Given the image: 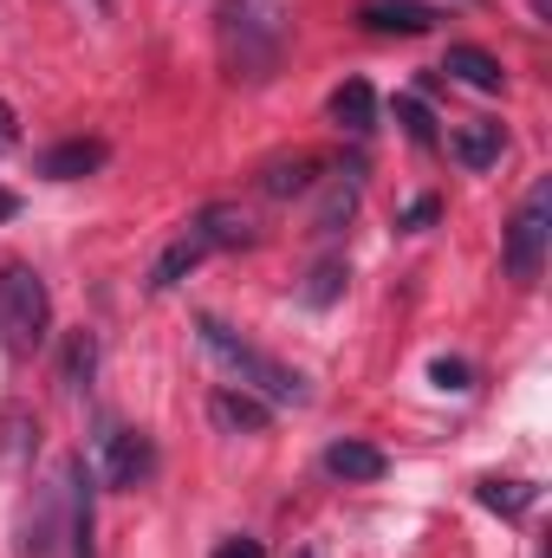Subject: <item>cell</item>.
<instances>
[{"label":"cell","instance_id":"8","mask_svg":"<svg viewBox=\"0 0 552 558\" xmlns=\"http://www.w3.org/2000/svg\"><path fill=\"white\" fill-rule=\"evenodd\" d=\"M105 143L98 137H72V143H52L46 156H39V175H52V182H79V175H92V169H105Z\"/></svg>","mask_w":552,"mask_h":558},{"label":"cell","instance_id":"24","mask_svg":"<svg viewBox=\"0 0 552 558\" xmlns=\"http://www.w3.org/2000/svg\"><path fill=\"white\" fill-rule=\"evenodd\" d=\"M429 221H435V202H429V195H422V202H416L410 215H404V228H429Z\"/></svg>","mask_w":552,"mask_h":558},{"label":"cell","instance_id":"25","mask_svg":"<svg viewBox=\"0 0 552 558\" xmlns=\"http://www.w3.org/2000/svg\"><path fill=\"white\" fill-rule=\"evenodd\" d=\"M7 149H13V111L0 105V156H7Z\"/></svg>","mask_w":552,"mask_h":558},{"label":"cell","instance_id":"6","mask_svg":"<svg viewBox=\"0 0 552 558\" xmlns=\"http://www.w3.org/2000/svg\"><path fill=\"white\" fill-rule=\"evenodd\" d=\"M358 20H364L371 33H404V39H416V33L435 26V7H422V0H364Z\"/></svg>","mask_w":552,"mask_h":558},{"label":"cell","instance_id":"18","mask_svg":"<svg viewBox=\"0 0 552 558\" xmlns=\"http://www.w3.org/2000/svg\"><path fill=\"white\" fill-rule=\"evenodd\" d=\"M475 494H481V507H494V513H507V520H520V513L540 500V487H527V481H481Z\"/></svg>","mask_w":552,"mask_h":558},{"label":"cell","instance_id":"2","mask_svg":"<svg viewBox=\"0 0 552 558\" xmlns=\"http://www.w3.org/2000/svg\"><path fill=\"white\" fill-rule=\"evenodd\" d=\"M221 52L235 78H267L279 59V20L267 0H228L221 7Z\"/></svg>","mask_w":552,"mask_h":558},{"label":"cell","instance_id":"21","mask_svg":"<svg viewBox=\"0 0 552 558\" xmlns=\"http://www.w3.org/2000/svg\"><path fill=\"white\" fill-rule=\"evenodd\" d=\"M397 124L410 131V143H422V149H435V118L416 105V98H397Z\"/></svg>","mask_w":552,"mask_h":558},{"label":"cell","instance_id":"16","mask_svg":"<svg viewBox=\"0 0 552 558\" xmlns=\"http://www.w3.org/2000/svg\"><path fill=\"white\" fill-rule=\"evenodd\" d=\"M195 234L208 241V254H215V247H248V241H254V228H248L241 208H202V215H195Z\"/></svg>","mask_w":552,"mask_h":558},{"label":"cell","instance_id":"7","mask_svg":"<svg viewBox=\"0 0 552 558\" xmlns=\"http://www.w3.org/2000/svg\"><path fill=\"white\" fill-rule=\"evenodd\" d=\"M208 416H215V428H228V435H261L274 422V410L254 390H215L208 397Z\"/></svg>","mask_w":552,"mask_h":558},{"label":"cell","instance_id":"3","mask_svg":"<svg viewBox=\"0 0 552 558\" xmlns=\"http://www.w3.org/2000/svg\"><path fill=\"white\" fill-rule=\"evenodd\" d=\"M46 325H52V292L33 267H0V338L13 357L39 351L46 344Z\"/></svg>","mask_w":552,"mask_h":558},{"label":"cell","instance_id":"11","mask_svg":"<svg viewBox=\"0 0 552 558\" xmlns=\"http://www.w3.org/2000/svg\"><path fill=\"white\" fill-rule=\"evenodd\" d=\"M92 468L85 461H72L65 468V500H72V526H65V539H72V558H98L92 553Z\"/></svg>","mask_w":552,"mask_h":558},{"label":"cell","instance_id":"12","mask_svg":"<svg viewBox=\"0 0 552 558\" xmlns=\"http://www.w3.org/2000/svg\"><path fill=\"white\" fill-rule=\"evenodd\" d=\"M358 162H345L338 175H332V189H325V202H319V215H312V234H338L351 215H358Z\"/></svg>","mask_w":552,"mask_h":558},{"label":"cell","instance_id":"15","mask_svg":"<svg viewBox=\"0 0 552 558\" xmlns=\"http://www.w3.org/2000/svg\"><path fill=\"white\" fill-rule=\"evenodd\" d=\"M442 72L448 78H461L468 92H501V59L494 52H481V46H448V59H442Z\"/></svg>","mask_w":552,"mask_h":558},{"label":"cell","instance_id":"17","mask_svg":"<svg viewBox=\"0 0 552 558\" xmlns=\"http://www.w3.org/2000/svg\"><path fill=\"white\" fill-rule=\"evenodd\" d=\"M312 169H319L312 156H274V162L261 169V189H267L274 202H286V195H305V189H312Z\"/></svg>","mask_w":552,"mask_h":558},{"label":"cell","instance_id":"20","mask_svg":"<svg viewBox=\"0 0 552 558\" xmlns=\"http://www.w3.org/2000/svg\"><path fill=\"white\" fill-rule=\"evenodd\" d=\"M345 260H319V267H312V279H305V292H299V299H305V305H332V299H338V292H345Z\"/></svg>","mask_w":552,"mask_h":558},{"label":"cell","instance_id":"10","mask_svg":"<svg viewBox=\"0 0 552 558\" xmlns=\"http://www.w3.org/2000/svg\"><path fill=\"white\" fill-rule=\"evenodd\" d=\"M202 260H208V241H202V234H195V221H189V228H182V234L163 247V260L149 267V292H169L176 279H189Z\"/></svg>","mask_w":552,"mask_h":558},{"label":"cell","instance_id":"19","mask_svg":"<svg viewBox=\"0 0 552 558\" xmlns=\"http://www.w3.org/2000/svg\"><path fill=\"white\" fill-rule=\"evenodd\" d=\"M92 371H98V338L92 331H72V344H65V390H85Z\"/></svg>","mask_w":552,"mask_h":558},{"label":"cell","instance_id":"13","mask_svg":"<svg viewBox=\"0 0 552 558\" xmlns=\"http://www.w3.org/2000/svg\"><path fill=\"white\" fill-rule=\"evenodd\" d=\"M384 468H391V461H384V448H371V441H351V435H345V441L325 448V474H338V481H384Z\"/></svg>","mask_w":552,"mask_h":558},{"label":"cell","instance_id":"9","mask_svg":"<svg viewBox=\"0 0 552 558\" xmlns=\"http://www.w3.org/2000/svg\"><path fill=\"white\" fill-rule=\"evenodd\" d=\"M325 111H332V124L351 131V137H371V131H377V92H371L364 78H345Z\"/></svg>","mask_w":552,"mask_h":558},{"label":"cell","instance_id":"27","mask_svg":"<svg viewBox=\"0 0 552 558\" xmlns=\"http://www.w3.org/2000/svg\"><path fill=\"white\" fill-rule=\"evenodd\" d=\"M92 7H98V13H111V0H92Z\"/></svg>","mask_w":552,"mask_h":558},{"label":"cell","instance_id":"4","mask_svg":"<svg viewBox=\"0 0 552 558\" xmlns=\"http://www.w3.org/2000/svg\"><path fill=\"white\" fill-rule=\"evenodd\" d=\"M547 241H552V175H540V182L527 189V202L514 208V221H507V274L520 279V286L540 279Z\"/></svg>","mask_w":552,"mask_h":558},{"label":"cell","instance_id":"14","mask_svg":"<svg viewBox=\"0 0 552 558\" xmlns=\"http://www.w3.org/2000/svg\"><path fill=\"white\" fill-rule=\"evenodd\" d=\"M501 124H494V118H475V124H461V131H455V137H448V149H455V162H461V169H494V162H501Z\"/></svg>","mask_w":552,"mask_h":558},{"label":"cell","instance_id":"26","mask_svg":"<svg viewBox=\"0 0 552 558\" xmlns=\"http://www.w3.org/2000/svg\"><path fill=\"white\" fill-rule=\"evenodd\" d=\"M13 215H20V195H7V189H0V221H13Z\"/></svg>","mask_w":552,"mask_h":558},{"label":"cell","instance_id":"5","mask_svg":"<svg viewBox=\"0 0 552 558\" xmlns=\"http://www.w3.org/2000/svg\"><path fill=\"white\" fill-rule=\"evenodd\" d=\"M98 474H105V487L137 494L143 481L156 474V441L137 435V428H111V435L98 441Z\"/></svg>","mask_w":552,"mask_h":558},{"label":"cell","instance_id":"22","mask_svg":"<svg viewBox=\"0 0 552 558\" xmlns=\"http://www.w3.org/2000/svg\"><path fill=\"white\" fill-rule=\"evenodd\" d=\"M429 377H435V390H475V384H468L475 371H468L461 357H435V364H429Z\"/></svg>","mask_w":552,"mask_h":558},{"label":"cell","instance_id":"1","mask_svg":"<svg viewBox=\"0 0 552 558\" xmlns=\"http://www.w3.org/2000/svg\"><path fill=\"white\" fill-rule=\"evenodd\" d=\"M195 331H202V344H208V351H215V357H221L254 397H267V403H305V377H299L292 364H279V357H267V351H254V344L235 338L221 318H202Z\"/></svg>","mask_w":552,"mask_h":558},{"label":"cell","instance_id":"23","mask_svg":"<svg viewBox=\"0 0 552 558\" xmlns=\"http://www.w3.org/2000/svg\"><path fill=\"white\" fill-rule=\"evenodd\" d=\"M208 558H267V546H261V539H248V533H235V539H221Z\"/></svg>","mask_w":552,"mask_h":558}]
</instances>
